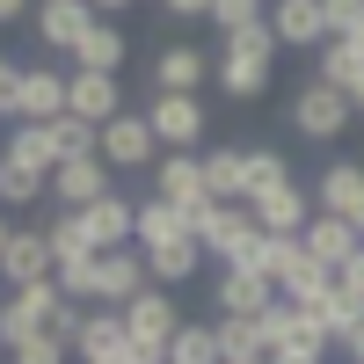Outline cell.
I'll list each match as a JSON object with an SVG mask.
<instances>
[{
    "label": "cell",
    "mask_w": 364,
    "mask_h": 364,
    "mask_svg": "<svg viewBox=\"0 0 364 364\" xmlns=\"http://www.w3.org/2000/svg\"><path fill=\"white\" fill-rule=\"evenodd\" d=\"M15 109L29 124H44V117L66 109V73L58 66H15Z\"/></svg>",
    "instance_id": "cell-19"
},
{
    "label": "cell",
    "mask_w": 364,
    "mask_h": 364,
    "mask_svg": "<svg viewBox=\"0 0 364 364\" xmlns=\"http://www.w3.org/2000/svg\"><path fill=\"white\" fill-rule=\"evenodd\" d=\"M58 269V255H51V240H44V226H15V240H8V255H0V277L8 284H44Z\"/></svg>",
    "instance_id": "cell-18"
},
{
    "label": "cell",
    "mask_w": 364,
    "mask_h": 364,
    "mask_svg": "<svg viewBox=\"0 0 364 364\" xmlns=\"http://www.w3.org/2000/svg\"><path fill=\"white\" fill-rule=\"evenodd\" d=\"M314 80H328V87H343V95H357V87H364V58H357L350 44H336V37H328V44H321Z\"/></svg>",
    "instance_id": "cell-30"
},
{
    "label": "cell",
    "mask_w": 364,
    "mask_h": 364,
    "mask_svg": "<svg viewBox=\"0 0 364 364\" xmlns=\"http://www.w3.org/2000/svg\"><path fill=\"white\" fill-rule=\"evenodd\" d=\"M204 22H219L226 37H233V29H248V22H269V0H211Z\"/></svg>",
    "instance_id": "cell-37"
},
{
    "label": "cell",
    "mask_w": 364,
    "mask_h": 364,
    "mask_svg": "<svg viewBox=\"0 0 364 364\" xmlns=\"http://www.w3.org/2000/svg\"><path fill=\"white\" fill-rule=\"evenodd\" d=\"M146 284H154V277H146L139 248H102V262H95V306H132Z\"/></svg>",
    "instance_id": "cell-9"
},
{
    "label": "cell",
    "mask_w": 364,
    "mask_h": 364,
    "mask_svg": "<svg viewBox=\"0 0 364 364\" xmlns=\"http://www.w3.org/2000/svg\"><path fill=\"white\" fill-rule=\"evenodd\" d=\"M269 299H277V284H269L262 269H248V262L219 269V314H262Z\"/></svg>",
    "instance_id": "cell-28"
},
{
    "label": "cell",
    "mask_w": 364,
    "mask_h": 364,
    "mask_svg": "<svg viewBox=\"0 0 364 364\" xmlns=\"http://www.w3.org/2000/svg\"><path fill=\"white\" fill-rule=\"evenodd\" d=\"M336 44H350V51H357V58H364V29H357V37H336Z\"/></svg>",
    "instance_id": "cell-45"
},
{
    "label": "cell",
    "mask_w": 364,
    "mask_h": 364,
    "mask_svg": "<svg viewBox=\"0 0 364 364\" xmlns=\"http://www.w3.org/2000/svg\"><path fill=\"white\" fill-rule=\"evenodd\" d=\"M66 109L87 117V124H109L124 109V73H73L66 66Z\"/></svg>",
    "instance_id": "cell-11"
},
{
    "label": "cell",
    "mask_w": 364,
    "mask_h": 364,
    "mask_svg": "<svg viewBox=\"0 0 364 364\" xmlns=\"http://www.w3.org/2000/svg\"><path fill=\"white\" fill-rule=\"evenodd\" d=\"M211 336H219V364H248V357H269L262 314H219V321H211Z\"/></svg>",
    "instance_id": "cell-26"
},
{
    "label": "cell",
    "mask_w": 364,
    "mask_h": 364,
    "mask_svg": "<svg viewBox=\"0 0 364 364\" xmlns=\"http://www.w3.org/2000/svg\"><path fill=\"white\" fill-rule=\"evenodd\" d=\"M269 29H277V44H291V51H321L328 44L321 0H269Z\"/></svg>",
    "instance_id": "cell-17"
},
{
    "label": "cell",
    "mask_w": 364,
    "mask_h": 364,
    "mask_svg": "<svg viewBox=\"0 0 364 364\" xmlns=\"http://www.w3.org/2000/svg\"><path fill=\"white\" fill-rule=\"evenodd\" d=\"M204 182H211V204H248V146H211Z\"/></svg>",
    "instance_id": "cell-25"
},
{
    "label": "cell",
    "mask_w": 364,
    "mask_h": 364,
    "mask_svg": "<svg viewBox=\"0 0 364 364\" xmlns=\"http://www.w3.org/2000/svg\"><path fill=\"white\" fill-rule=\"evenodd\" d=\"M146 124H154V139H161V154H197L204 146V102L197 95H154V109H146Z\"/></svg>",
    "instance_id": "cell-5"
},
{
    "label": "cell",
    "mask_w": 364,
    "mask_h": 364,
    "mask_svg": "<svg viewBox=\"0 0 364 364\" xmlns=\"http://www.w3.org/2000/svg\"><path fill=\"white\" fill-rule=\"evenodd\" d=\"M132 336H124V314L117 306H87V321H80V336H73V364H102V357H117Z\"/></svg>",
    "instance_id": "cell-23"
},
{
    "label": "cell",
    "mask_w": 364,
    "mask_h": 364,
    "mask_svg": "<svg viewBox=\"0 0 364 364\" xmlns=\"http://www.w3.org/2000/svg\"><path fill=\"white\" fill-rule=\"evenodd\" d=\"M58 314H66L58 277H44V284H8V299H0V350H15L22 336H44Z\"/></svg>",
    "instance_id": "cell-1"
},
{
    "label": "cell",
    "mask_w": 364,
    "mask_h": 364,
    "mask_svg": "<svg viewBox=\"0 0 364 364\" xmlns=\"http://www.w3.org/2000/svg\"><path fill=\"white\" fill-rule=\"evenodd\" d=\"M15 15H37V0H0V29H8Z\"/></svg>",
    "instance_id": "cell-42"
},
{
    "label": "cell",
    "mask_w": 364,
    "mask_h": 364,
    "mask_svg": "<svg viewBox=\"0 0 364 364\" xmlns=\"http://www.w3.org/2000/svg\"><path fill=\"white\" fill-rule=\"evenodd\" d=\"M109 175H117V168H109L102 154H95V161H58V168H51V197L66 204V211H87L95 197H109V190H117Z\"/></svg>",
    "instance_id": "cell-13"
},
{
    "label": "cell",
    "mask_w": 364,
    "mask_h": 364,
    "mask_svg": "<svg viewBox=\"0 0 364 364\" xmlns=\"http://www.w3.org/2000/svg\"><path fill=\"white\" fill-rule=\"evenodd\" d=\"M248 211H255V226H262V233H306V219H314V190L277 182V190H255Z\"/></svg>",
    "instance_id": "cell-12"
},
{
    "label": "cell",
    "mask_w": 364,
    "mask_h": 364,
    "mask_svg": "<svg viewBox=\"0 0 364 364\" xmlns=\"http://www.w3.org/2000/svg\"><path fill=\"white\" fill-rule=\"evenodd\" d=\"M139 255H146V277L175 291V284H190L197 269H204V240L190 233V240H168V248H139Z\"/></svg>",
    "instance_id": "cell-27"
},
{
    "label": "cell",
    "mask_w": 364,
    "mask_h": 364,
    "mask_svg": "<svg viewBox=\"0 0 364 364\" xmlns=\"http://www.w3.org/2000/svg\"><path fill=\"white\" fill-rule=\"evenodd\" d=\"M8 73H15V58H8V51H0V80H8Z\"/></svg>",
    "instance_id": "cell-46"
},
{
    "label": "cell",
    "mask_w": 364,
    "mask_h": 364,
    "mask_svg": "<svg viewBox=\"0 0 364 364\" xmlns=\"http://www.w3.org/2000/svg\"><path fill=\"white\" fill-rule=\"evenodd\" d=\"M44 240H51V255L66 262V255H102L95 240H87V226H80V211H58V219L44 226Z\"/></svg>",
    "instance_id": "cell-34"
},
{
    "label": "cell",
    "mask_w": 364,
    "mask_h": 364,
    "mask_svg": "<svg viewBox=\"0 0 364 364\" xmlns=\"http://www.w3.org/2000/svg\"><path fill=\"white\" fill-rule=\"evenodd\" d=\"M321 15H328V37H357L364 29V0H321Z\"/></svg>",
    "instance_id": "cell-38"
},
{
    "label": "cell",
    "mask_w": 364,
    "mask_h": 364,
    "mask_svg": "<svg viewBox=\"0 0 364 364\" xmlns=\"http://www.w3.org/2000/svg\"><path fill=\"white\" fill-rule=\"evenodd\" d=\"M0 161H15V168H29V175H51L58 161H66V154H58L51 117H44V124H29V117H22V124L8 132V146H0Z\"/></svg>",
    "instance_id": "cell-21"
},
{
    "label": "cell",
    "mask_w": 364,
    "mask_h": 364,
    "mask_svg": "<svg viewBox=\"0 0 364 364\" xmlns=\"http://www.w3.org/2000/svg\"><path fill=\"white\" fill-rule=\"evenodd\" d=\"M37 197H51V175H29L15 161H0V204L22 211V204H37Z\"/></svg>",
    "instance_id": "cell-33"
},
{
    "label": "cell",
    "mask_w": 364,
    "mask_h": 364,
    "mask_svg": "<svg viewBox=\"0 0 364 364\" xmlns=\"http://www.w3.org/2000/svg\"><path fill=\"white\" fill-rule=\"evenodd\" d=\"M211 80H219L233 102H262V95H269V58L248 51L240 37H226V44H219V73H211Z\"/></svg>",
    "instance_id": "cell-8"
},
{
    "label": "cell",
    "mask_w": 364,
    "mask_h": 364,
    "mask_svg": "<svg viewBox=\"0 0 364 364\" xmlns=\"http://www.w3.org/2000/svg\"><path fill=\"white\" fill-rule=\"evenodd\" d=\"M350 117H357L350 95H343V87H328V80H306V87L291 95V124L306 132V139H343Z\"/></svg>",
    "instance_id": "cell-6"
},
{
    "label": "cell",
    "mask_w": 364,
    "mask_h": 364,
    "mask_svg": "<svg viewBox=\"0 0 364 364\" xmlns=\"http://www.w3.org/2000/svg\"><path fill=\"white\" fill-rule=\"evenodd\" d=\"M37 8H58V0H37Z\"/></svg>",
    "instance_id": "cell-48"
},
{
    "label": "cell",
    "mask_w": 364,
    "mask_h": 364,
    "mask_svg": "<svg viewBox=\"0 0 364 364\" xmlns=\"http://www.w3.org/2000/svg\"><path fill=\"white\" fill-rule=\"evenodd\" d=\"M197 240H204V255L219 262V269H233V262H248V255H255L262 226H255V211H248V204H211L204 219H197Z\"/></svg>",
    "instance_id": "cell-2"
},
{
    "label": "cell",
    "mask_w": 364,
    "mask_h": 364,
    "mask_svg": "<svg viewBox=\"0 0 364 364\" xmlns=\"http://www.w3.org/2000/svg\"><path fill=\"white\" fill-rule=\"evenodd\" d=\"M8 240H15V219H8V211H0V255H8Z\"/></svg>",
    "instance_id": "cell-44"
},
{
    "label": "cell",
    "mask_w": 364,
    "mask_h": 364,
    "mask_svg": "<svg viewBox=\"0 0 364 364\" xmlns=\"http://www.w3.org/2000/svg\"><path fill=\"white\" fill-rule=\"evenodd\" d=\"M299 240H306V255L328 269V277H336V269L364 248V233L350 226V219H336V211H314V219H306V233H299Z\"/></svg>",
    "instance_id": "cell-15"
},
{
    "label": "cell",
    "mask_w": 364,
    "mask_h": 364,
    "mask_svg": "<svg viewBox=\"0 0 364 364\" xmlns=\"http://www.w3.org/2000/svg\"><path fill=\"white\" fill-rule=\"evenodd\" d=\"M211 73H219V58H211V51H197V44H168V51L154 58V95H197Z\"/></svg>",
    "instance_id": "cell-10"
},
{
    "label": "cell",
    "mask_w": 364,
    "mask_h": 364,
    "mask_svg": "<svg viewBox=\"0 0 364 364\" xmlns=\"http://www.w3.org/2000/svg\"><path fill=\"white\" fill-rule=\"evenodd\" d=\"M124 58H132V29L102 15V22L73 44V73H124Z\"/></svg>",
    "instance_id": "cell-16"
},
{
    "label": "cell",
    "mask_w": 364,
    "mask_h": 364,
    "mask_svg": "<svg viewBox=\"0 0 364 364\" xmlns=\"http://www.w3.org/2000/svg\"><path fill=\"white\" fill-rule=\"evenodd\" d=\"M161 15H182V22H197V15H211V0H161Z\"/></svg>",
    "instance_id": "cell-40"
},
{
    "label": "cell",
    "mask_w": 364,
    "mask_h": 364,
    "mask_svg": "<svg viewBox=\"0 0 364 364\" xmlns=\"http://www.w3.org/2000/svg\"><path fill=\"white\" fill-rule=\"evenodd\" d=\"M197 219L175 211L168 197H139V219H132V248H168V240H190Z\"/></svg>",
    "instance_id": "cell-20"
},
{
    "label": "cell",
    "mask_w": 364,
    "mask_h": 364,
    "mask_svg": "<svg viewBox=\"0 0 364 364\" xmlns=\"http://www.w3.org/2000/svg\"><path fill=\"white\" fill-rule=\"evenodd\" d=\"M336 350H343V357H350V364H364V321H357V328H350V336H343V343H336Z\"/></svg>",
    "instance_id": "cell-41"
},
{
    "label": "cell",
    "mask_w": 364,
    "mask_h": 364,
    "mask_svg": "<svg viewBox=\"0 0 364 364\" xmlns=\"http://www.w3.org/2000/svg\"><path fill=\"white\" fill-rule=\"evenodd\" d=\"M87 8H95V15H109V22H117V15H132L139 0H87Z\"/></svg>",
    "instance_id": "cell-43"
},
{
    "label": "cell",
    "mask_w": 364,
    "mask_h": 364,
    "mask_svg": "<svg viewBox=\"0 0 364 364\" xmlns=\"http://www.w3.org/2000/svg\"><path fill=\"white\" fill-rule=\"evenodd\" d=\"M8 357H15V364H73V343L58 336V328H44V336H22Z\"/></svg>",
    "instance_id": "cell-35"
},
{
    "label": "cell",
    "mask_w": 364,
    "mask_h": 364,
    "mask_svg": "<svg viewBox=\"0 0 364 364\" xmlns=\"http://www.w3.org/2000/svg\"><path fill=\"white\" fill-rule=\"evenodd\" d=\"M277 182H291V161L277 154V146H248V197L255 190H277Z\"/></svg>",
    "instance_id": "cell-36"
},
{
    "label": "cell",
    "mask_w": 364,
    "mask_h": 364,
    "mask_svg": "<svg viewBox=\"0 0 364 364\" xmlns=\"http://www.w3.org/2000/svg\"><path fill=\"white\" fill-rule=\"evenodd\" d=\"M117 314H124V336H132V343H154V350H168L175 328H182V306H175L168 284H146L132 306H117Z\"/></svg>",
    "instance_id": "cell-7"
},
{
    "label": "cell",
    "mask_w": 364,
    "mask_h": 364,
    "mask_svg": "<svg viewBox=\"0 0 364 364\" xmlns=\"http://www.w3.org/2000/svg\"><path fill=\"white\" fill-rule=\"evenodd\" d=\"M336 284H343V291L357 299V306H364V248H357V255H350V262L336 269Z\"/></svg>",
    "instance_id": "cell-39"
},
{
    "label": "cell",
    "mask_w": 364,
    "mask_h": 364,
    "mask_svg": "<svg viewBox=\"0 0 364 364\" xmlns=\"http://www.w3.org/2000/svg\"><path fill=\"white\" fill-rule=\"evenodd\" d=\"M350 109H357V117H364V87H357V95H350Z\"/></svg>",
    "instance_id": "cell-47"
},
{
    "label": "cell",
    "mask_w": 364,
    "mask_h": 364,
    "mask_svg": "<svg viewBox=\"0 0 364 364\" xmlns=\"http://www.w3.org/2000/svg\"><path fill=\"white\" fill-rule=\"evenodd\" d=\"M168 364H219V336H211V321H182L175 343H168Z\"/></svg>",
    "instance_id": "cell-32"
},
{
    "label": "cell",
    "mask_w": 364,
    "mask_h": 364,
    "mask_svg": "<svg viewBox=\"0 0 364 364\" xmlns=\"http://www.w3.org/2000/svg\"><path fill=\"white\" fill-rule=\"evenodd\" d=\"M299 306H306V314H314V321L328 328V343H343L350 328L364 321V306H357V299H350L343 284H328V291H314V299H299Z\"/></svg>",
    "instance_id": "cell-29"
},
{
    "label": "cell",
    "mask_w": 364,
    "mask_h": 364,
    "mask_svg": "<svg viewBox=\"0 0 364 364\" xmlns=\"http://www.w3.org/2000/svg\"><path fill=\"white\" fill-rule=\"evenodd\" d=\"M95 22H102V15L87 8V0H58V8H37V37H44L51 51H66V58H73V44H80Z\"/></svg>",
    "instance_id": "cell-24"
},
{
    "label": "cell",
    "mask_w": 364,
    "mask_h": 364,
    "mask_svg": "<svg viewBox=\"0 0 364 364\" xmlns=\"http://www.w3.org/2000/svg\"><path fill=\"white\" fill-rule=\"evenodd\" d=\"M102 161L117 175H139V168L161 161V139H154V124H146V109H117L102 124Z\"/></svg>",
    "instance_id": "cell-3"
},
{
    "label": "cell",
    "mask_w": 364,
    "mask_h": 364,
    "mask_svg": "<svg viewBox=\"0 0 364 364\" xmlns=\"http://www.w3.org/2000/svg\"><path fill=\"white\" fill-rule=\"evenodd\" d=\"M314 211H336L364 233V161H336L321 182H314Z\"/></svg>",
    "instance_id": "cell-14"
},
{
    "label": "cell",
    "mask_w": 364,
    "mask_h": 364,
    "mask_svg": "<svg viewBox=\"0 0 364 364\" xmlns=\"http://www.w3.org/2000/svg\"><path fill=\"white\" fill-rule=\"evenodd\" d=\"M132 219H139V204L124 190H109V197H95V204L80 211V226H87L95 248H132Z\"/></svg>",
    "instance_id": "cell-22"
},
{
    "label": "cell",
    "mask_w": 364,
    "mask_h": 364,
    "mask_svg": "<svg viewBox=\"0 0 364 364\" xmlns=\"http://www.w3.org/2000/svg\"><path fill=\"white\" fill-rule=\"evenodd\" d=\"M248 364H269V357H248Z\"/></svg>",
    "instance_id": "cell-49"
},
{
    "label": "cell",
    "mask_w": 364,
    "mask_h": 364,
    "mask_svg": "<svg viewBox=\"0 0 364 364\" xmlns=\"http://www.w3.org/2000/svg\"><path fill=\"white\" fill-rule=\"evenodd\" d=\"M51 132H58V154L66 161H95L102 154V124H87V117H73V109H58Z\"/></svg>",
    "instance_id": "cell-31"
},
{
    "label": "cell",
    "mask_w": 364,
    "mask_h": 364,
    "mask_svg": "<svg viewBox=\"0 0 364 364\" xmlns=\"http://www.w3.org/2000/svg\"><path fill=\"white\" fill-rule=\"evenodd\" d=\"M154 197H168L175 211H190V219H204V211H211L204 154H161V161H154Z\"/></svg>",
    "instance_id": "cell-4"
}]
</instances>
